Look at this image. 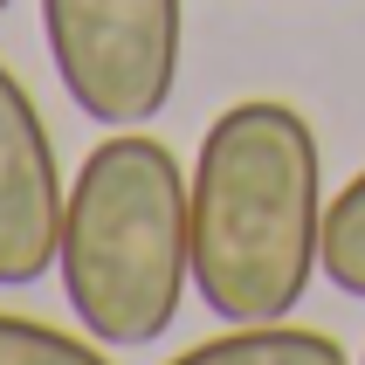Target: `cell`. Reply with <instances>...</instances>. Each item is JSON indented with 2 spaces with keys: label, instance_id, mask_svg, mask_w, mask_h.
I'll return each instance as SVG.
<instances>
[{
  "label": "cell",
  "instance_id": "obj_1",
  "mask_svg": "<svg viewBox=\"0 0 365 365\" xmlns=\"http://www.w3.org/2000/svg\"><path fill=\"white\" fill-rule=\"evenodd\" d=\"M324 159L297 103L248 97L193 159V297L221 324H276L324 269Z\"/></svg>",
  "mask_w": 365,
  "mask_h": 365
},
{
  "label": "cell",
  "instance_id": "obj_2",
  "mask_svg": "<svg viewBox=\"0 0 365 365\" xmlns=\"http://www.w3.org/2000/svg\"><path fill=\"white\" fill-rule=\"evenodd\" d=\"M62 297L76 324L110 351L159 345L193 283V186L180 152L124 124L90 145L62 207Z\"/></svg>",
  "mask_w": 365,
  "mask_h": 365
},
{
  "label": "cell",
  "instance_id": "obj_3",
  "mask_svg": "<svg viewBox=\"0 0 365 365\" xmlns=\"http://www.w3.org/2000/svg\"><path fill=\"white\" fill-rule=\"evenodd\" d=\"M41 35L69 103L103 131L152 124L173 103L186 48L180 0H41Z\"/></svg>",
  "mask_w": 365,
  "mask_h": 365
},
{
  "label": "cell",
  "instance_id": "obj_4",
  "mask_svg": "<svg viewBox=\"0 0 365 365\" xmlns=\"http://www.w3.org/2000/svg\"><path fill=\"white\" fill-rule=\"evenodd\" d=\"M62 186L56 145L28 83L0 62V289H28L56 269L62 248Z\"/></svg>",
  "mask_w": 365,
  "mask_h": 365
},
{
  "label": "cell",
  "instance_id": "obj_5",
  "mask_svg": "<svg viewBox=\"0 0 365 365\" xmlns=\"http://www.w3.org/2000/svg\"><path fill=\"white\" fill-rule=\"evenodd\" d=\"M165 365H351V359L338 338L276 317V324H227L221 338H207V345L180 351Z\"/></svg>",
  "mask_w": 365,
  "mask_h": 365
},
{
  "label": "cell",
  "instance_id": "obj_6",
  "mask_svg": "<svg viewBox=\"0 0 365 365\" xmlns=\"http://www.w3.org/2000/svg\"><path fill=\"white\" fill-rule=\"evenodd\" d=\"M324 276L365 304V173H351L324 207Z\"/></svg>",
  "mask_w": 365,
  "mask_h": 365
},
{
  "label": "cell",
  "instance_id": "obj_7",
  "mask_svg": "<svg viewBox=\"0 0 365 365\" xmlns=\"http://www.w3.org/2000/svg\"><path fill=\"white\" fill-rule=\"evenodd\" d=\"M0 365H110V359L90 338H69V331L41 324V317L0 310Z\"/></svg>",
  "mask_w": 365,
  "mask_h": 365
},
{
  "label": "cell",
  "instance_id": "obj_8",
  "mask_svg": "<svg viewBox=\"0 0 365 365\" xmlns=\"http://www.w3.org/2000/svg\"><path fill=\"white\" fill-rule=\"evenodd\" d=\"M7 7H14V0H0V14H7Z\"/></svg>",
  "mask_w": 365,
  "mask_h": 365
},
{
  "label": "cell",
  "instance_id": "obj_9",
  "mask_svg": "<svg viewBox=\"0 0 365 365\" xmlns=\"http://www.w3.org/2000/svg\"><path fill=\"white\" fill-rule=\"evenodd\" d=\"M359 365H365V351H359Z\"/></svg>",
  "mask_w": 365,
  "mask_h": 365
}]
</instances>
